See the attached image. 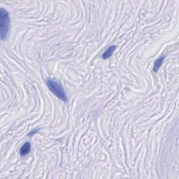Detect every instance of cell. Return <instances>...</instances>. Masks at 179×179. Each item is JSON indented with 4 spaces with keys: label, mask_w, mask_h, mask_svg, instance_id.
Listing matches in <instances>:
<instances>
[{
    "label": "cell",
    "mask_w": 179,
    "mask_h": 179,
    "mask_svg": "<svg viewBox=\"0 0 179 179\" xmlns=\"http://www.w3.org/2000/svg\"><path fill=\"white\" fill-rule=\"evenodd\" d=\"M116 45H111V46L109 47V48L102 54V58L104 60H107L109 59V58H111V56L114 53V50H116Z\"/></svg>",
    "instance_id": "3957f363"
},
{
    "label": "cell",
    "mask_w": 179,
    "mask_h": 179,
    "mask_svg": "<svg viewBox=\"0 0 179 179\" xmlns=\"http://www.w3.org/2000/svg\"><path fill=\"white\" fill-rule=\"evenodd\" d=\"M0 20H1V27H0V37L1 40L6 39L9 32V22L10 18L8 12L5 9H0Z\"/></svg>",
    "instance_id": "7a4b0ae2"
},
{
    "label": "cell",
    "mask_w": 179,
    "mask_h": 179,
    "mask_svg": "<svg viewBox=\"0 0 179 179\" xmlns=\"http://www.w3.org/2000/svg\"><path fill=\"white\" fill-rule=\"evenodd\" d=\"M46 84L50 90L55 95L58 97L60 99L63 100L64 102H67V98L65 90L58 82L53 79H48L46 81Z\"/></svg>",
    "instance_id": "6da1fadb"
},
{
    "label": "cell",
    "mask_w": 179,
    "mask_h": 179,
    "mask_svg": "<svg viewBox=\"0 0 179 179\" xmlns=\"http://www.w3.org/2000/svg\"><path fill=\"white\" fill-rule=\"evenodd\" d=\"M164 58L165 57L164 56H162V57L159 58L158 60H156L155 61L154 63V67H153V71H154L155 72H158V69H160V67H161L162 63H163Z\"/></svg>",
    "instance_id": "5b68a950"
},
{
    "label": "cell",
    "mask_w": 179,
    "mask_h": 179,
    "mask_svg": "<svg viewBox=\"0 0 179 179\" xmlns=\"http://www.w3.org/2000/svg\"><path fill=\"white\" fill-rule=\"evenodd\" d=\"M31 149V145L29 142H27L23 144V146L21 148V150H20V153H21V155H26L27 154H28L30 153Z\"/></svg>",
    "instance_id": "277c9868"
}]
</instances>
